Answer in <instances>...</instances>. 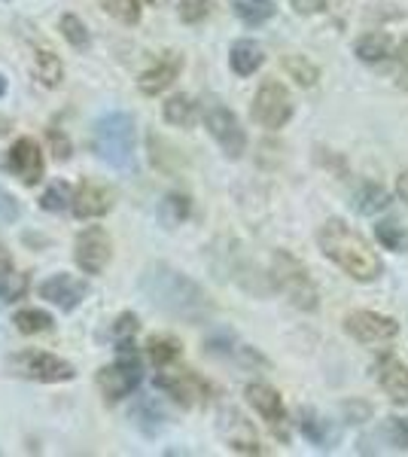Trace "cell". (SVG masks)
Here are the masks:
<instances>
[{"label": "cell", "instance_id": "bcb514c9", "mask_svg": "<svg viewBox=\"0 0 408 457\" xmlns=\"http://www.w3.org/2000/svg\"><path fill=\"white\" fill-rule=\"evenodd\" d=\"M155 4H159V0H155Z\"/></svg>", "mask_w": 408, "mask_h": 457}, {"label": "cell", "instance_id": "ac0fdd59", "mask_svg": "<svg viewBox=\"0 0 408 457\" xmlns=\"http://www.w3.org/2000/svg\"><path fill=\"white\" fill-rule=\"evenodd\" d=\"M375 378H378V385H381L384 394H387L396 405L408 403V366L399 357L384 353V357L375 363Z\"/></svg>", "mask_w": 408, "mask_h": 457}, {"label": "cell", "instance_id": "4dcf8cb0", "mask_svg": "<svg viewBox=\"0 0 408 457\" xmlns=\"http://www.w3.org/2000/svg\"><path fill=\"white\" fill-rule=\"evenodd\" d=\"M104 12L113 16L122 25H137L140 21V0H101Z\"/></svg>", "mask_w": 408, "mask_h": 457}, {"label": "cell", "instance_id": "3957f363", "mask_svg": "<svg viewBox=\"0 0 408 457\" xmlns=\"http://www.w3.org/2000/svg\"><path fill=\"white\" fill-rule=\"evenodd\" d=\"M92 153L104 165L129 171L135 168V120L122 110H110L92 122Z\"/></svg>", "mask_w": 408, "mask_h": 457}, {"label": "cell", "instance_id": "836d02e7", "mask_svg": "<svg viewBox=\"0 0 408 457\" xmlns=\"http://www.w3.org/2000/svg\"><path fill=\"white\" fill-rule=\"evenodd\" d=\"M284 68H287V73H289V77H293L299 86H314V83H317V68L308 62V58L289 55L287 62H284Z\"/></svg>", "mask_w": 408, "mask_h": 457}, {"label": "cell", "instance_id": "cb8c5ba5", "mask_svg": "<svg viewBox=\"0 0 408 457\" xmlns=\"http://www.w3.org/2000/svg\"><path fill=\"white\" fill-rule=\"evenodd\" d=\"M146 351H150V360L159 370H165V366H171L174 360H180L183 353V345L177 342L174 336L168 333H159V336H150V342H146Z\"/></svg>", "mask_w": 408, "mask_h": 457}, {"label": "cell", "instance_id": "4fadbf2b", "mask_svg": "<svg viewBox=\"0 0 408 457\" xmlns=\"http://www.w3.org/2000/svg\"><path fill=\"white\" fill-rule=\"evenodd\" d=\"M244 394H247V403L259 411V418H262V421L274 430V436H278L280 442H287L289 439L287 415H284V400H280L278 390L262 385V381H254V385H247Z\"/></svg>", "mask_w": 408, "mask_h": 457}, {"label": "cell", "instance_id": "7c38bea8", "mask_svg": "<svg viewBox=\"0 0 408 457\" xmlns=\"http://www.w3.org/2000/svg\"><path fill=\"white\" fill-rule=\"evenodd\" d=\"M345 333L362 345H378V342H390L399 333V323L393 317L375 312H351L345 317Z\"/></svg>", "mask_w": 408, "mask_h": 457}, {"label": "cell", "instance_id": "5b68a950", "mask_svg": "<svg viewBox=\"0 0 408 457\" xmlns=\"http://www.w3.org/2000/svg\"><path fill=\"white\" fill-rule=\"evenodd\" d=\"M271 281L296 308H302V312H317V305H321V302H317L321 299L317 296V287L311 281L308 269L296 260L293 253L278 250V253L271 256Z\"/></svg>", "mask_w": 408, "mask_h": 457}, {"label": "cell", "instance_id": "d6986e66", "mask_svg": "<svg viewBox=\"0 0 408 457\" xmlns=\"http://www.w3.org/2000/svg\"><path fill=\"white\" fill-rule=\"evenodd\" d=\"M299 430L302 436H305L311 445L323 448V452H329V448H336L338 442V427L329 421V418H321L314 409H299Z\"/></svg>", "mask_w": 408, "mask_h": 457}, {"label": "cell", "instance_id": "60d3db41", "mask_svg": "<svg viewBox=\"0 0 408 457\" xmlns=\"http://www.w3.org/2000/svg\"><path fill=\"white\" fill-rule=\"evenodd\" d=\"M345 415H347V421H351V424H362L369 415H372V409H369L366 403H347L345 405Z\"/></svg>", "mask_w": 408, "mask_h": 457}, {"label": "cell", "instance_id": "ba28073f", "mask_svg": "<svg viewBox=\"0 0 408 457\" xmlns=\"http://www.w3.org/2000/svg\"><path fill=\"white\" fill-rule=\"evenodd\" d=\"M250 113H254V122H259L262 129H271V131L284 129L289 122V116H293V98H289L287 86L278 83V79H265V83L259 86Z\"/></svg>", "mask_w": 408, "mask_h": 457}, {"label": "cell", "instance_id": "ee69618b", "mask_svg": "<svg viewBox=\"0 0 408 457\" xmlns=\"http://www.w3.org/2000/svg\"><path fill=\"white\" fill-rule=\"evenodd\" d=\"M396 193H399V198L408 204V171H403L399 174V180H396Z\"/></svg>", "mask_w": 408, "mask_h": 457}, {"label": "cell", "instance_id": "7402d4cb", "mask_svg": "<svg viewBox=\"0 0 408 457\" xmlns=\"http://www.w3.org/2000/svg\"><path fill=\"white\" fill-rule=\"evenodd\" d=\"M34 77L40 79L46 88H58L62 86V79H64V64H62V58H58L52 49H37L34 53Z\"/></svg>", "mask_w": 408, "mask_h": 457}, {"label": "cell", "instance_id": "9c48e42d", "mask_svg": "<svg viewBox=\"0 0 408 457\" xmlns=\"http://www.w3.org/2000/svg\"><path fill=\"white\" fill-rule=\"evenodd\" d=\"M110 256H113V241L104 232L101 226H86L77 235V245H73V260H77L83 275H101L107 269Z\"/></svg>", "mask_w": 408, "mask_h": 457}, {"label": "cell", "instance_id": "603a6c76", "mask_svg": "<svg viewBox=\"0 0 408 457\" xmlns=\"http://www.w3.org/2000/svg\"><path fill=\"white\" fill-rule=\"evenodd\" d=\"M198 120V104L189 95H171L165 101V122L177 125V129H189Z\"/></svg>", "mask_w": 408, "mask_h": 457}, {"label": "cell", "instance_id": "8d00e7d4", "mask_svg": "<svg viewBox=\"0 0 408 457\" xmlns=\"http://www.w3.org/2000/svg\"><path fill=\"white\" fill-rule=\"evenodd\" d=\"M387 439L393 442V448L408 452V418H387Z\"/></svg>", "mask_w": 408, "mask_h": 457}, {"label": "cell", "instance_id": "f546056e", "mask_svg": "<svg viewBox=\"0 0 408 457\" xmlns=\"http://www.w3.org/2000/svg\"><path fill=\"white\" fill-rule=\"evenodd\" d=\"M58 31H62V37L71 43L73 49H88V46H92V37H88L83 19L73 16V12L62 16V21H58Z\"/></svg>", "mask_w": 408, "mask_h": 457}, {"label": "cell", "instance_id": "1f68e13d", "mask_svg": "<svg viewBox=\"0 0 408 457\" xmlns=\"http://www.w3.org/2000/svg\"><path fill=\"white\" fill-rule=\"evenodd\" d=\"M71 202H73V193H71L68 183H62V180L52 183L46 193L40 195V208L49 213H62L64 208H71Z\"/></svg>", "mask_w": 408, "mask_h": 457}, {"label": "cell", "instance_id": "277c9868", "mask_svg": "<svg viewBox=\"0 0 408 457\" xmlns=\"http://www.w3.org/2000/svg\"><path fill=\"white\" fill-rule=\"evenodd\" d=\"M140 378H144V366H140L135 338H122V342H116L113 366H104L98 372V387H101L104 403L125 400V396L140 385Z\"/></svg>", "mask_w": 408, "mask_h": 457}, {"label": "cell", "instance_id": "83f0119b", "mask_svg": "<svg viewBox=\"0 0 408 457\" xmlns=\"http://www.w3.org/2000/svg\"><path fill=\"white\" fill-rule=\"evenodd\" d=\"M354 53H357V58H362V62L378 64V62H384V58H390L393 43H390L387 34H366V37H360V40H357Z\"/></svg>", "mask_w": 408, "mask_h": 457}, {"label": "cell", "instance_id": "5bb4252c", "mask_svg": "<svg viewBox=\"0 0 408 457\" xmlns=\"http://www.w3.org/2000/svg\"><path fill=\"white\" fill-rule=\"evenodd\" d=\"M86 296L88 284L79 281L77 275H68V271H58V275H52L40 284V299H46L58 312H73L77 305H83Z\"/></svg>", "mask_w": 408, "mask_h": 457}, {"label": "cell", "instance_id": "6da1fadb", "mask_svg": "<svg viewBox=\"0 0 408 457\" xmlns=\"http://www.w3.org/2000/svg\"><path fill=\"white\" fill-rule=\"evenodd\" d=\"M137 287L153 308H159L162 314L174 317V320L204 323V320H211V314H213V302L202 287L165 262L146 265V269L140 271Z\"/></svg>", "mask_w": 408, "mask_h": 457}, {"label": "cell", "instance_id": "d4e9b609", "mask_svg": "<svg viewBox=\"0 0 408 457\" xmlns=\"http://www.w3.org/2000/svg\"><path fill=\"white\" fill-rule=\"evenodd\" d=\"M189 211H192L189 195L171 193V195L162 198V204H159V220H162V226H165V228H177L180 223H187Z\"/></svg>", "mask_w": 408, "mask_h": 457}, {"label": "cell", "instance_id": "b9f144b4", "mask_svg": "<svg viewBox=\"0 0 408 457\" xmlns=\"http://www.w3.org/2000/svg\"><path fill=\"white\" fill-rule=\"evenodd\" d=\"M396 64H399V83L408 88V40L399 43L396 49Z\"/></svg>", "mask_w": 408, "mask_h": 457}, {"label": "cell", "instance_id": "2e32d148", "mask_svg": "<svg viewBox=\"0 0 408 457\" xmlns=\"http://www.w3.org/2000/svg\"><path fill=\"white\" fill-rule=\"evenodd\" d=\"M113 189L104 187V183H92V180H83L77 189H73V202H71V211L77 220H98L104 217L110 208H113Z\"/></svg>", "mask_w": 408, "mask_h": 457}, {"label": "cell", "instance_id": "30bf717a", "mask_svg": "<svg viewBox=\"0 0 408 457\" xmlns=\"http://www.w3.org/2000/svg\"><path fill=\"white\" fill-rule=\"evenodd\" d=\"M155 387L165 390L171 400L187 405V409L207 403V396H211V385H207L202 375H196L192 370H177V372L155 375Z\"/></svg>", "mask_w": 408, "mask_h": 457}, {"label": "cell", "instance_id": "4316f807", "mask_svg": "<svg viewBox=\"0 0 408 457\" xmlns=\"http://www.w3.org/2000/svg\"><path fill=\"white\" fill-rule=\"evenodd\" d=\"M390 204V195L384 187H378V183H362V187L354 193V208L360 213H366V217H372V213L384 211Z\"/></svg>", "mask_w": 408, "mask_h": 457}, {"label": "cell", "instance_id": "44dd1931", "mask_svg": "<svg viewBox=\"0 0 408 457\" xmlns=\"http://www.w3.org/2000/svg\"><path fill=\"white\" fill-rule=\"evenodd\" d=\"M131 421H135V427H140L146 436H155V433L165 427L168 415H165V409L153 400V396H140V400L135 403V409H131Z\"/></svg>", "mask_w": 408, "mask_h": 457}, {"label": "cell", "instance_id": "ab89813d", "mask_svg": "<svg viewBox=\"0 0 408 457\" xmlns=\"http://www.w3.org/2000/svg\"><path fill=\"white\" fill-rule=\"evenodd\" d=\"M49 144H52V156H55L58 162H68L73 146L68 141V135H64L62 129H49Z\"/></svg>", "mask_w": 408, "mask_h": 457}, {"label": "cell", "instance_id": "8fae6325", "mask_svg": "<svg viewBox=\"0 0 408 457\" xmlns=\"http://www.w3.org/2000/svg\"><path fill=\"white\" fill-rule=\"evenodd\" d=\"M217 430L222 442H226L235 454H265L254 424H250L238 409H222L217 415Z\"/></svg>", "mask_w": 408, "mask_h": 457}, {"label": "cell", "instance_id": "d590c367", "mask_svg": "<svg viewBox=\"0 0 408 457\" xmlns=\"http://www.w3.org/2000/svg\"><path fill=\"white\" fill-rule=\"evenodd\" d=\"M211 12V0H180V19L187 25H196Z\"/></svg>", "mask_w": 408, "mask_h": 457}, {"label": "cell", "instance_id": "7bdbcfd3", "mask_svg": "<svg viewBox=\"0 0 408 457\" xmlns=\"http://www.w3.org/2000/svg\"><path fill=\"white\" fill-rule=\"evenodd\" d=\"M296 4V10L299 12H317V10H323V0H293Z\"/></svg>", "mask_w": 408, "mask_h": 457}, {"label": "cell", "instance_id": "e0dca14e", "mask_svg": "<svg viewBox=\"0 0 408 457\" xmlns=\"http://www.w3.org/2000/svg\"><path fill=\"white\" fill-rule=\"evenodd\" d=\"M180 71H183V55L180 53H171V49H168V53H162L150 64V68L140 73V77H137V88L144 95H162L177 77H180Z\"/></svg>", "mask_w": 408, "mask_h": 457}, {"label": "cell", "instance_id": "f35d334b", "mask_svg": "<svg viewBox=\"0 0 408 457\" xmlns=\"http://www.w3.org/2000/svg\"><path fill=\"white\" fill-rule=\"evenodd\" d=\"M19 198L12 195V193H6V189H0V226H6V223H16L19 220Z\"/></svg>", "mask_w": 408, "mask_h": 457}, {"label": "cell", "instance_id": "ffe728a7", "mask_svg": "<svg viewBox=\"0 0 408 457\" xmlns=\"http://www.w3.org/2000/svg\"><path fill=\"white\" fill-rule=\"evenodd\" d=\"M265 55H262V46L254 40H238L232 43V53H229V64H232V71L238 73V77H250V73H256L262 68Z\"/></svg>", "mask_w": 408, "mask_h": 457}, {"label": "cell", "instance_id": "f1b7e54d", "mask_svg": "<svg viewBox=\"0 0 408 457\" xmlns=\"http://www.w3.org/2000/svg\"><path fill=\"white\" fill-rule=\"evenodd\" d=\"M12 323H16V329L21 336H40L52 329V314H46L43 308H21V312L12 317Z\"/></svg>", "mask_w": 408, "mask_h": 457}, {"label": "cell", "instance_id": "9a60e30c", "mask_svg": "<svg viewBox=\"0 0 408 457\" xmlns=\"http://www.w3.org/2000/svg\"><path fill=\"white\" fill-rule=\"evenodd\" d=\"M6 165H10V171L16 174L25 187H37V183L43 180V153L34 137H19V141L10 146Z\"/></svg>", "mask_w": 408, "mask_h": 457}, {"label": "cell", "instance_id": "74e56055", "mask_svg": "<svg viewBox=\"0 0 408 457\" xmlns=\"http://www.w3.org/2000/svg\"><path fill=\"white\" fill-rule=\"evenodd\" d=\"M137 314H131V312H122L120 317H116V323H113V329H110V336L116 338V342H122V338H135L137 333Z\"/></svg>", "mask_w": 408, "mask_h": 457}, {"label": "cell", "instance_id": "d6a6232c", "mask_svg": "<svg viewBox=\"0 0 408 457\" xmlns=\"http://www.w3.org/2000/svg\"><path fill=\"white\" fill-rule=\"evenodd\" d=\"M375 235H378V241H381L384 247L393 250V253H403L405 245H408L405 228L399 226V223H393V220H384V223H378L375 226Z\"/></svg>", "mask_w": 408, "mask_h": 457}, {"label": "cell", "instance_id": "f6af8a7d", "mask_svg": "<svg viewBox=\"0 0 408 457\" xmlns=\"http://www.w3.org/2000/svg\"><path fill=\"white\" fill-rule=\"evenodd\" d=\"M6 95V79H4V73H0V98Z\"/></svg>", "mask_w": 408, "mask_h": 457}, {"label": "cell", "instance_id": "484cf974", "mask_svg": "<svg viewBox=\"0 0 408 457\" xmlns=\"http://www.w3.org/2000/svg\"><path fill=\"white\" fill-rule=\"evenodd\" d=\"M232 10L244 25L256 28L262 21H269L278 6H274V0H232Z\"/></svg>", "mask_w": 408, "mask_h": 457}, {"label": "cell", "instance_id": "7a4b0ae2", "mask_svg": "<svg viewBox=\"0 0 408 457\" xmlns=\"http://www.w3.org/2000/svg\"><path fill=\"white\" fill-rule=\"evenodd\" d=\"M317 245H321L326 260H332L338 269H345L354 281H375L381 278L384 265H381V256L369 247V241L362 238L360 232H354L345 220H326L317 232Z\"/></svg>", "mask_w": 408, "mask_h": 457}, {"label": "cell", "instance_id": "8992f818", "mask_svg": "<svg viewBox=\"0 0 408 457\" xmlns=\"http://www.w3.org/2000/svg\"><path fill=\"white\" fill-rule=\"evenodd\" d=\"M6 372L16 378L37 381V385H64V381L77 378V370L68 360L55 357L49 351H19L6 357Z\"/></svg>", "mask_w": 408, "mask_h": 457}, {"label": "cell", "instance_id": "e575fe53", "mask_svg": "<svg viewBox=\"0 0 408 457\" xmlns=\"http://www.w3.org/2000/svg\"><path fill=\"white\" fill-rule=\"evenodd\" d=\"M28 293V275L10 271V275L0 278V299L4 302H19Z\"/></svg>", "mask_w": 408, "mask_h": 457}, {"label": "cell", "instance_id": "52a82bcc", "mask_svg": "<svg viewBox=\"0 0 408 457\" xmlns=\"http://www.w3.org/2000/svg\"><path fill=\"white\" fill-rule=\"evenodd\" d=\"M204 125L229 159L244 156V150H247V135H244L238 116H235L232 110L222 107L220 101H204Z\"/></svg>", "mask_w": 408, "mask_h": 457}]
</instances>
